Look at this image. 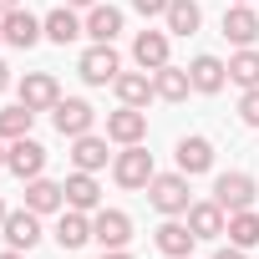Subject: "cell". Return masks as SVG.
I'll use <instances>...</instances> for the list:
<instances>
[{
  "label": "cell",
  "mask_w": 259,
  "mask_h": 259,
  "mask_svg": "<svg viewBox=\"0 0 259 259\" xmlns=\"http://www.w3.org/2000/svg\"><path fill=\"white\" fill-rule=\"evenodd\" d=\"M148 203L158 208V213H168V219H178V213H188V173H153V183H148Z\"/></svg>",
  "instance_id": "1"
},
{
  "label": "cell",
  "mask_w": 259,
  "mask_h": 259,
  "mask_svg": "<svg viewBox=\"0 0 259 259\" xmlns=\"http://www.w3.org/2000/svg\"><path fill=\"white\" fill-rule=\"evenodd\" d=\"M112 178H117L122 188H148V183H153V153H148L143 143L122 148V153L112 158Z\"/></svg>",
  "instance_id": "2"
},
{
  "label": "cell",
  "mask_w": 259,
  "mask_h": 259,
  "mask_svg": "<svg viewBox=\"0 0 259 259\" xmlns=\"http://www.w3.org/2000/svg\"><path fill=\"white\" fill-rule=\"evenodd\" d=\"M254 198H259V183H254L249 173H219V183H213V203H219L224 213L254 208Z\"/></svg>",
  "instance_id": "3"
},
{
  "label": "cell",
  "mask_w": 259,
  "mask_h": 259,
  "mask_svg": "<svg viewBox=\"0 0 259 259\" xmlns=\"http://www.w3.org/2000/svg\"><path fill=\"white\" fill-rule=\"evenodd\" d=\"M76 71H81V81L87 87H112L117 81V71H122V61H117V51L112 46H92V51H81V61H76Z\"/></svg>",
  "instance_id": "4"
},
{
  "label": "cell",
  "mask_w": 259,
  "mask_h": 259,
  "mask_svg": "<svg viewBox=\"0 0 259 259\" xmlns=\"http://www.w3.org/2000/svg\"><path fill=\"white\" fill-rule=\"evenodd\" d=\"M51 122H56L61 138H81V133H92L97 112H92V102H81V97H61V102L51 107Z\"/></svg>",
  "instance_id": "5"
},
{
  "label": "cell",
  "mask_w": 259,
  "mask_h": 259,
  "mask_svg": "<svg viewBox=\"0 0 259 259\" xmlns=\"http://www.w3.org/2000/svg\"><path fill=\"white\" fill-rule=\"evenodd\" d=\"M92 239L102 249H127V239H133V219H127L122 208H97L92 213Z\"/></svg>",
  "instance_id": "6"
},
{
  "label": "cell",
  "mask_w": 259,
  "mask_h": 259,
  "mask_svg": "<svg viewBox=\"0 0 259 259\" xmlns=\"http://www.w3.org/2000/svg\"><path fill=\"white\" fill-rule=\"evenodd\" d=\"M0 234H6V244H11V249L31 254V249L41 244V213H36V208H16V213H6Z\"/></svg>",
  "instance_id": "7"
},
{
  "label": "cell",
  "mask_w": 259,
  "mask_h": 259,
  "mask_svg": "<svg viewBox=\"0 0 259 259\" xmlns=\"http://www.w3.org/2000/svg\"><path fill=\"white\" fill-rule=\"evenodd\" d=\"M6 168H11L21 183H31V178H41V168H46V148H41L36 138H16L11 153H6Z\"/></svg>",
  "instance_id": "8"
},
{
  "label": "cell",
  "mask_w": 259,
  "mask_h": 259,
  "mask_svg": "<svg viewBox=\"0 0 259 259\" xmlns=\"http://www.w3.org/2000/svg\"><path fill=\"white\" fill-rule=\"evenodd\" d=\"M107 138L122 143V148L143 143V138H148V112H143V107H117V112L107 117Z\"/></svg>",
  "instance_id": "9"
},
{
  "label": "cell",
  "mask_w": 259,
  "mask_h": 259,
  "mask_svg": "<svg viewBox=\"0 0 259 259\" xmlns=\"http://www.w3.org/2000/svg\"><path fill=\"white\" fill-rule=\"evenodd\" d=\"M21 102H26L31 112H51V107L61 102L56 76H51V71H26V76H21Z\"/></svg>",
  "instance_id": "10"
},
{
  "label": "cell",
  "mask_w": 259,
  "mask_h": 259,
  "mask_svg": "<svg viewBox=\"0 0 259 259\" xmlns=\"http://www.w3.org/2000/svg\"><path fill=\"white\" fill-rule=\"evenodd\" d=\"M0 26H6V41L16 51H31L41 36H46V21H36L31 11H11V16H0Z\"/></svg>",
  "instance_id": "11"
},
{
  "label": "cell",
  "mask_w": 259,
  "mask_h": 259,
  "mask_svg": "<svg viewBox=\"0 0 259 259\" xmlns=\"http://www.w3.org/2000/svg\"><path fill=\"white\" fill-rule=\"evenodd\" d=\"M133 61H138L143 71L168 66V31H138V41H133Z\"/></svg>",
  "instance_id": "12"
},
{
  "label": "cell",
  "mask_w": 259,
  "mask_h": 259,
  "mask_svg": "<svg viewBox=\"0 0 259 259\" xmlns=\"http://www.w3.org/2000/svg\"><path fill=\"white\" fill-rule=\"evenodd\" d=\"M188 81H193V92L213 97V92H224V81H229V66H224L219 56H193V66H188Z\"/></svg>",
  "instance_id": "13"
},
{
  "label": "cell",
  "mask_w": 259,
  "mask_h": 259,
  "mask_svg": "<svg viewBox=\"0 0 259 259\" xmlns=\"http://www.w3.org/2000/svg\"><path fill=\"white\" fill-rule=\"evenodd\" d=\"M61 188H66V208H81V213H97V208H102V188H97V178H92V173H81V168H76Z\"/></svg>",
  "instance_id": "14"
},
{
  "label": "cell",
  "mask_w": 259,
  "mask_h": 259,
  "mask_svg": "<svg viewBox=\"0 0 259 259\" xmlns=\"http://www.w3.org/2000/svg\"><path fill=\"white\" fill-rule=\"evenodd\" d=\"M224 36H229L234 46H254V41H259V16H254V6H229V11H224Z\"/></svg>",
  "instance_id": "15"
},
{
  "label": "cell",
  "mask_w": 259,
  "mask_h": 259,
  "mask_svg": "<svg viewBox=\"0 0 259 259\" xmlns=\"http://www.w3.org/2000/svg\"><path fill=\"white\" fill-rule=\"evenodd\" d=\"M112 92H117V102H122V107H143L148 97H158V92H153V76H148V71H117Z\"/></svg>",
  "instance_id": "16"
},
{
  "label": "cell",
  "mask_w": 259,
  "mask_h": 259,
  "mask_svg": "<svg viewBox=\"0 0 259 259\" xmlns=\"http://www.w3.org/2000/svg\"><path fill=\"white\" fill-rule=\"evenodd\" d=\"M76 36H87V21H76V11H71V6H56V11L46 16V41L71 46Z\"/></svg>",
  "instance_id": "17"
},
{
  "label": "cell",
  "mask_w": 259,
  "mask_h": 259,
  "mask_svg": "<svg viewBox=\"0 0 259 259\" xmlns=\"http://www.w3.org/2000/svg\"><path fill=\"white\" fill-rule=\"evenodd\" d=\"M208 168H213V143L208 138H183L178 143V173L193 178V173H208Z\"/></svg>",
  "instance_id": "18"
},
{
  "label": "cell",
  "mask_w": 259,
  "mask_h": 259,
  "mask_svg": "<svg viewBox=\"0 0 259 259\" xmlns=\"http://www.w3.org/2000/svg\"><path fill=\"white\" fill-rule=\"evenodd\" d=\"M188 229H193L198 239H219V234L229 229V219H224V208L208 198V203H188Z\"/></svg>",
  "instance_id": "19"
},
{
  "label": "cell",
  "mask_w": 259,
  "mask_h": 259,
  "mask_svg": "<svg viewBox=\"0 0 259 259\" xmlns=\"http://www.w3.org/2000/svg\"><path fill=\"white\" fill-rule=\"evenodd\" d=\"M193 244H198V234H193L188 224H178V219H168V224L158 229V249H163L168 259H188Z\"/></svg>",
  "instance_id": "20"
},
{
  "label": "cell",
  "mask_w": 259,
  "mask_h": 259,
  "mask_svg": "<svg viewBox=\"0 0 259 259\" xmlns=\"http://www.w3.org/2000/svg\"><path fill=\"white\" fill-rule=\"evenodd\" d=\"M117 31H122V11H117V6H92V11H87V36H92V41L112 46Z\"/></svg>",
  "instance_id": "21"
},
{
  "label": "cell",
  "mask_w": 259,
  "mask_h": 259,
  "mask_svg": "<svg viewBox=\"0 0 259 259\" xmlns=\"http://www.w3.org/2000/svg\"><path fill=\"white\" fill-rule=\"evenodd\" d=\"M71 163H76L81 173H97V168H107V138H92V133L71 138Z\"/></svg>",
  "instance_id": "22"
},
{
  "label": "cell",
  "mask_w": 259,
  "mask_h": 259,
  "mask_svg": "<svg viewBox=\"0 0 259 259\" xmlns=\"http://www.w3.org/2000/svg\"><path fill=\"white\" fill-rule=\"evenodd\" d=\"M61 203H66V188H61V183H51V178H31V183H26V208L56 213Z\"/></svg>",
  "instance_id": "23"
},
{
  "label": "cell",
  "mask_w": 259,
  "mask_h": 259,
  "mask_svg": "<svg viewBox=\"0 0 259 259\" xmlns=\"http://www.w3.org/2000/svg\"><path fill=\"white\" fill-rule=\"evenodd\" d=\"M153 92H158L163 102H183V97L193 92V81H188L183 66H158V71H153Z\"/></svg>",
  "instance_id": "24"
},
{
  "label": "cell",
  "mask_w": 259,
  "mask_h": 259,
  "mask_svg": "<svg viewBox=\"0 0 259 259\" xmlns=\"http://www.w3.org/2000/svg\"><path fill=\"white\" fill-rule=\"evenodd\" d=\"M87 239H92V219H87L81 208H66L61 224H56V244H61V249H81Z\"/></svg>",
  "instance_id": "25"
},
{
  "label": "cell",
  "mask_w": 259,
  "mask_h": 259,
  "mask_svg": "<svg viewBox=\"0 0 259 259\" xmlns=\"http://www.w3.org/2000/svg\"><path fill=\"white\" fill-rule=\"evenodd\" d=\"M163 21H168V36H193L203 26V11H198V0H173Z\"/></svg>",
  "instance_id": "26"
},
{
  "label": "cell",
  "mask_w": 259,
  "mask_h": 259,
  "mask_svg": "<svg viewBox=\"0 0 259 259\" xmlns=\"http://www.w3.org/2000/svg\"><path fill=\"white\" fill-rule=\"evenodd\" d=\"M229 244H239V249H254L259 244V213L254 208H239V213H229Z\"/></svg>",
  "instance_id": "27"
},
{
  "label": "cell",
  "mask_w": 259,
  "mask_h": 259,
  "mask_svg": "<svg viewBox=\"0 0 259 259\" xmlns=\"http://www.w3.org/2000/svg\"><path fill=\"white\" fill-rule=\"evenodd\" d=\"M229 81H239L244 92L259 87V51H254V46H239V51L229 56Z\"/></svg>",
  "instance_id": "28"
},
{
  "label": "cell",
  "mask_w": 259,
  "mask_h": 259,
  "mask_svg": "<svg viewBox=\"0 0 259 259\" xmlns=\"http://www.w3.org/2000/svg\"><path fill=\"white\" fill-rule=\"evenodd\" d=\"M31 122H36V112H31L26 102L6 107V112H0V138H6V143H16V138H31Z\"/></svg>",
  "instance_id": "29"
},
{
  "label": "cell",
  "mask_w": 259,
  "mask_h": 259,
  "mask_svg": "<svg viewBox=\"0 0 259 259\" xmlns=\"http://www.w3.org/2000/svg\"><path fill=\"white\" fill-rule=\"evenodd\" d=\"M239 122H244V127H259V87H249V92L239 97Z\"/></svg>",
  "instance_id": "30"
},
{
  "label": "cell",
  "mask_w": 259,
  "mask_h": 259,
  "mask_svg": "<svg viewBox=\"0 0 259 259\" xmlns=\"http://www.w3.org/2000/svg\"><path fill=\"white\" fill-rule=\"evenodd\" d=\"M168 6H173V0H133V11L148 16V21H153V16H168Z\"/></svg>",
  "instance_id": "31"
},
{
  "label": "cell",
  "mask_w": 259,
  "mask_h": 259,
  "mask_svg": "<svg viewBox=\"0 0 259 259\" xmlns=\"http://www.w3.org/2000/svg\"><path fill=\"white\" fill-rule=\"evenodd\" d=\"M213 259H244V249H239V244H234V249H219V254H213Z\"/></svg>",
  "instance_id": "32"
},
{
  "label": "cell",
  "mask_w": 259,
  "mask_h": 259,
  "mask_svg": "<svg viewBox=\"0 0 259 259\" xmlns=\"http://www.w3.org/2000/svg\"><path fill=\"white\" fill-rule=\"evenodd\" d=\"M102 259H133L127 249H102Z\"/></svg>",
  "instance_id": "33"
},
{
  "label": "cell",
  "mask_w": 259,
  "mask_h": 259,
  "mask_svg": "<svg viewBox=\"0 0 259 259\" xmlns=\"http://www.w3.org/2000/svg\"><path fill=\"white\" fill-rule=\"evenodd\" d=\"M11 11H21V0H0V16H11Z\"/></svg>",
  "instance_id": "34"
},
{
  "label": "cell",
  "mask_w": 259,
  "mask_h": 259,
  "mask_svg": "<svg viewBox=\"0 0 259 259\" xmlns=\"http://www.w3.org/2000/svg\"><path fill=\"white\" fill-rule=\"evenodd\" d=\"M6 87H11V66H6V61H0V92H6Z\"/></svg>",
  "instance_id": "35"
},
{
  "label": "cell",
  "mask_w": 259,
  "mask_h": 259,
  "mask_svg": "<svg viewBox=\"0 0 259 259\" xmlns=\"http://www.w3.org/2000/svg\"><path fill=\"white\" fill-rule=\"evenodd\" d=\"M0 259H26V254H21V249H6V254H0Z\"/></svg>",
  "instance_id": "36"
},
{
  "label": "cell",
  "mask_w": 259,
  "mask_h": 259,
  "mask_svg": "<svg viewBox=\"0 0 259 259\" xmlns=\"http://www.w3.org/2000/svg\"><path fill=\"white\" fill-rule=\"evenodd\" d=\"M66 6H87V11H92V6H97V0H66Z\"/></svg>",
  "instance_id": "37"
},
{
  "label": "cell",
  "mask_w": 259,
  "mask_h": 259,
  "mask_svg": "<svg viewBox=\"0 0 259 259\" xmlns=\"http://www.w3.org/2000/svg\"><path fill=\"white\" fill-rule=\"evenodd\" d=\"M6 153H11V148H6V138H0V168H6Z\"/></svg>",
  "instance_id": "38"
},
{
  "label": "cell",
  "mask_w": 259,
  "mask_h": 259,
  "mask_svg": "<svg viewBox=\"0 0 259 259\" xmlns=\"http://www.w3.org/2000/svg\"><path fill=\"white\" fill-rule=\"evenodd\" d=\"M6 213H11V208H6V203H0V224H6Z\"/></svg>",
  "instance_id": "39"
},
{
  "label": "cell",
  "mask_w": 259,
  "mask_h": 259,
  "mask_svg": "<svg viewBox=\"0 0 259 259\" xmlns=\"http://www.w3.org/2000/svg\"><path fill=\"white\" fill-rule=\"evenodd\" d=\"M234 6H254V0H234Z\"/></svg>",
  "instance_id": "40"
},
{
  "label": "cell",
  "mask_w": 259,
  "mask_h": 259,
  "mask_svg": "<svg viewBox=\"0 0 259 259\" xmlns=\"http://www.w3.org/2000/svg\"><path fill=\"white\" fill-rule=\"evenodd\" d=\"M0 41H6V26H0Z\"/></svg>",
  "instance_id": "41"
},
{
  "label": "cell",
  "mask_w": 259,
  "mask_h": 259,
  "mask_svg": "<svg viewBox=\"0 0 259 259\" xmlns=\"http://www.w3.org/2000/svg\"><path fill=\"white\" fill-rule=\"evenodd\" d=\"M188 259H193V254H188Z\"/></svg>",
  "instance_id": "42"
}]
</instances>
